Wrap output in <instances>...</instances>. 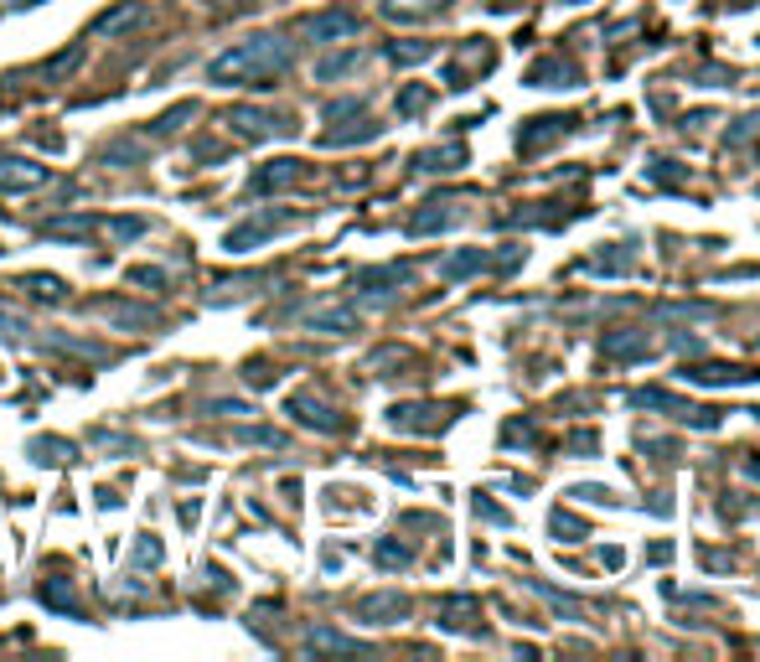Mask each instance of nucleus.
I'll list each match as a JSON object with an SVG mask.
<instances>
[{
    "label": "nucleus",
    "mask_w": 760,
    "mask_h": 662,
    "mask_svg": "<svg viewBox=\"0 0 760 662\" xmlns=\"http://www.w3.org/2000/svg\"><path fill=\"white\" fill-rule=\"evenodd\" d=\"M228 125L238 135H249V140H275V135H295V125L285 114H269V109H249V104H238L228 109Z\"/></svg>",
    "instance_id": "3"
},
{
    "label": "nucleus",
    "mask_w": 760,
    "mask_h": 662,
    "mask_svg": "<svg viewBox=\"0 0 760 662\" xmlns=\"http://www.w3.org/2000/svg\"><path fill=\"white\" fill-rule=\"evenodd\" d=\"M306 326L342 337V331H357V311H347V306H321V311H306Z\"/></svg>",
    "instance_id": "15"
},
{
    "label": "nucleus",
    "mask_w": 760,
    "mask_h": 662,
    "mask_svg": "<svg viewBox=\"0 0 760 662\" xmlns=\"http://www.w3.org/2000/svg\"><path fill=\"white\" fill-rule=\"evenodd\" d=\"M424 104H430V88H419V83H409L399 94V114H419Z\"/></svg>",
    "instance_id": "34"
},
{
    "label": "nucleus",
    "mask_w": 760,
    "mask_h": 662,
    "mask_svg": "<svg viewBox=\"0 0 760 662\" xmlns=\"http://www.w3.org/2000/svg\"><path fill=\"white\" fill-rule=\"evenodd\" d=\"M368 104L362 99H337V104H326V119H347V114H362Z\"/></svg>",
    "instance_id": "40"
},
{
    "label": "nucleus",
    "mask_w": 760,
    "mask_h": 662,
    "mask_svg": "<svg viewBox=\"0 0 760 662\" xmlns=\"http://www.w3.org/2000/svg\"><path fill=\"white\" fill-rule=\"evenodd\" d=\"M104 228L119 238V244H130V238H140V233H145V218H104Z\"/></svg>",
    "instance_id": "33"
},
{
    "label": "nucleus",
    "mask_w": 760,
    "mask_h": 662,
    "mask_svg": "<svg viewBox=\"0 0 760 662\" xmlns=\"http://www.w3.org/2000/svg\"><path fill=\"white\" fill-rule=\"evenodd\" d=\"M466 213H461V202H424V213H414L409 218V233L419 238V233H440V228H455Z\"/></svg>",
    "instance_id": "9"
},
{
    "label": "nucleus",
    "mask_w": 760,
    "mask_h": 662,
    "mask_svg": "<svg viewBox=\"0 0 760 662\" xmlns=\"http://www.w3.org/2000/svg\"><path fill=\"white\" fill-rule=\"evenodd\" d=\"M409 280H414L409 264H383V269H362L352 285H357V290H404Z\"/></svg>",
    "instance_id": "14"
},
{
    "label": "nucleus",
    "mask_w": 760,
    "mask_h": 662,
    "mask_svg": "<svg viewBox=\"0 0 760 662\" xmlns=\"http://www.w3.org/2000/svg\"><path fill=\"white\" fill-rule=\"evenodd\" d=\"M554 533H559V538L569 533V544H574V538H585V523H580V518H564V513H554Z\"/></svg>",
    "instance_id": "39"
},
{
    "label": "nucleus",
    "mask_w": 760,
    "mask_h": 662,
    "mask_svg": "<svg viewBox=\"0 0 760 662\" xmlns=\"http://www.w3.org/2000/svg\"><path fill=\"white\" fill-rule=\"evenodd\" d=\"M42 606H47V611H68V616H73V611H78L73 585H68V580H47V585H42Z\"/></svg>",
    "instance_id": "24"
},
{
    "label": "nucleus",
    "mask_w": 760,
    "mask_h": 662,
    "mask_svg": "<svg viewBox=\"0 0 760 662\" xmlns=\"http://www.w3.org/2000/svg\"><path fill=\"white\" fill-rule=\"evenodd\" d=\"M357 616L373 621V626H388V621L409 616V600L404 595H368V600H357Z\"/></svg>",
    "instance_id": "11"
},
{
    "label": "nucleus",
    "mask_w": 760,
    "mask_h": 662,
    "mask_svg": "<svg viewBox=\"0 0 760 662\" xmlns=\"http://www.w3.org/2000/svg\"><path fill=\"white\" fill-rule=\"evenodd\" d=\"M569 450H574V456H590V450H595V435H590V430L569 435Z\"/></svg>",
    "instance_id": "42"
},
{
    "label": "nucleus",
    "mask_w": 760,
    "mask_h": 662,
    "mask_svg": "<svg viewBox=\"0 0 760 662\" xmlns=\"http://www.w3.org/2000/svg\"><path fill=\"white\" fill-rule=\"evenodd\" d=\"M290 63H295V47L285 37H275V32H264V37H249V42H233L223 57H212L207 83H218V88L269 83V78H280Z\"/></svg>",
    "instance_id": "1"
},
{
    "label": "nucleus",
    "mask_w": 760,
    "mask_h": 662,
    "mask_svg": "<svg viewBox=\"0 0 760 662\" xmlns=\"http://www.w3.org/2000/svg\"><path fill=\"white\" fill-rule=\"evenodd\" d=\"M26 450H32V461H42V466H68V461L78 456L68 440H32Z\"/></svg>",
    "instance_id": "21"
},
{
    "label": "nucleus",
    "mask_w": 760,
    "mask_h": 662,
    "mask_svg": "<svg viewBox=\"0 0 760 662\" xmlns=\"http://www.w3.org/2000/svg\"><path fill=\"white\" fill-rule=\"evenodd\" d=\"M373 135H378V125H368V119H362L357 130H326L321 145H362V140H373Z\"/></svg>",
    "instance_id": "30"
},
{
    "label": "nucleus",
    "mask_w": 760,
    "mask_h": 662,
    "mask_svg": "<svg viewBox=\"0 0 760 662\" xmlns=\"http://www.w3.org/2000/svg\"><path fill=\"white\" fill-rule=\"evenodd\" d=\"M26 331H32V326H26L21 316H6V311H0V337H11V342H21V337H26Z\"/></svg>",
    "instance_id": "38"
},
{
    "label": "nucleus",
    "mask_w": 760,
    "mask_h": 662,
    "mask_svg": "<svg viewBox=\"0 0 760 662\" xmlns=\"http://www.w3.org/2000/svg\"><path fill=\"white\" fill-rule=\"evenodd\" d=\"M476 513H481L486 523H507V513H502V507H492V502H481V497H476Z\"/></svg>",
    "instance_id": "44"
},
{
    "label": "nucleus",
    "mask_w": 760,
    "mask_h": 662,
    "mask_svg": "<svg viewBox=\"0 0 760 662\" xmlns=\"http://www.w3.org/2000/svg\"><path fill=\"white\" fill-rule=\"evenodd\" d=\"M481 269H492V254L486 249H461V254H450L440 264V275L445 280H466V275H481Z\"/></svg>",
    "instance_id": "16"
},
{
    "label": "nucleus",
    "mask_w": 760,
    "mask_h": 662,
    "mask_svg": "<svg viewBox=\"0 0 760 662\" xmlns=\"http://www.w3.org/2000/svg\"><path fill=\"white\" fill-rule=\"evenodd\" d=\"M285 228H290V218H285V213H259V218H243L238 228H228L223 249H228V254H249V249L269 244V238H275V233H285Z\"/></svg>",
    "instance_id": "2"
},
{
    "label": "nucleus",
    "mask_w": 760,
    "mask_h": 662,
    "mask_svg": "<svg viewBox=\"0 0 760 662\" xmlns=\"http://www.w3.org/2000/svg\"><path fill=\"white\" fill-rule=\"evenodd\" d=\"M673 347H678V352H704V342H698V337H683V331L673 337Z\"/></svg>",
    "instance_id": "46"
},
{
    "label": "nucleus",
    "mask_w": 760,
    "mask_h": 662,
    "mask_svg": "<svg viewBox=\"0 0 760 662\" xmlns=\"http://www.w3.org/2000/svg\"><path fill=\"white\" fill-rule=\"evenodd\" d=\"M306 647H326V652H362L352 637H342V631H326V626H311Z\"/></svg>",
    "instance_id": "26"
},
{
    "label": "nucleus",
    "mask_w": 760,
    "mask_h": 662,
    "mask_svg": "<svg viewBox=\"0 0 760 662\" xmlns=\"http://www.w3.org/2000/svg\"><path fill=\"white\" fill-rule=\"evenodd\" d=\"M94 228H99V218H47L42 223L47 238H88Z\"/></svg>",
    "instance_id": "22"
},
{
    "label": "nucleus",
    "mask_w": 760,
    "mask_h": 662,
    "mask_svg": "<svg viewBox=\"0 0 760 662\" xmlns=\"http://www.w3.org/2000/svg\"><path fill=\"white\" fill-rule=\"evenodd\" d=\"M212 409H218V414H254L249 404H238V399H212Z\"/></svg>",
    "instance_id": "45"
},
{
    "label": "nucleus",
    "mask_w": 760,
    "mask_h": 662,
    "mask_svg": "<svg viewBox=\"0 0 760 662\" xmlns=\"http://www.w3.org/2000/svg\"><path fill=\"white\" fill-rule=\"evenodd\" d=\"M683 378H688V383L714 388V383H750L755 373H745V368H683Z\"/></svg>",
    "instance_id": "20"
},
{
    "label": "nucleus",
    "mask_w": 760,
    "mask_h": 662,
    "mask_svg": "<svg viewBox=\"0 0 760 662\" xmlns=\"http://www.w3.org/2000/svg\"><path fill=\"white\" fill-rule=\"evenodd\" d=\"M357 63H362V52H342V57H326V63L316 68V78H321V83H331V78H347V73H352Z\"/></svg>",
    "instance_id": "28"
},
{
    "label": "nucleus",
    "mask_w": 760,
    "mask_h": 662,
    "mask_svg": "<svg viewBox=\"0 0 760 662\" xmlns=\"http://www.w3.org/2000/svg\"><path fill=\"white\" fill-rule=\"evenodd\" d=\"M626 264H631V259H621V254H595V259H590L595 275H621Z\"/></svg>",
    "instance_id": "35"
},
{
    "label": "nucleus",
    "mask_w": 760,
    "mask_h": 662,
    "mask_svg": "<svg viewBox=\"0 0 760 662\" xmlns=\"http://www.w3.org/2000/svg\"><path fill=\"white\" fill-rule=\"evenodd\" d=\"M130 564H135V569H150V564H161V544H156V538H150V533H140V544L130 549Z\"/></svg>",
    "instance_id": "31"
},
{
    "label": "nucleus",
    "mask_w": 760,
    "mask_h": 662,
    "mask_svg": "<svg viewBox=\"0 0 760 662\" xmlns=\"http://www.w3.org/2000/svg\"><path fill=\"white\" fill-rule=\"evenodd\" d=\"M130 285H166L161 269H130Z\"/></svg>",
    "instance_id": "41"
},
{
    "label": "nucleus",
    "mask_w": 760,
    "mask_h": 662,
    "mask_svg": "<svg viewBox=\"0 0 760 662\" xmlns=\"http://www.w3.org/2000/svg\"><path fill=\"white\" fill-rule=\"evenodd\" d=\"M569 125H574V119H564V114H543V119H533V125L518 135V150H523V156H538V150L549 140H559Z\"/></svg>",
    "instance_id": "10"
},
{
    "label": "nucleus",
    "mask_w": 760,
    "mask_h": 662,
    "mask_svg": "<svg viewBox=\"0 0 760 662\" xmlns=\"http://www.w3.org/2000/svg\"><path fill=\"white\" fill-rule=\"evenodd\" d=\"M104 316L114 326H161V311H150V306H130V300H109Z\"/></svg>",
    "instance_id": "19"
},
{
    "label": "nucleus",
    "mask_w": 760,
    "mask_h": 662,
    "mask_svg": "<svg viewBox=\"0 0 760 662\" xmlns=\"http://www.w3.org/2000/svg\"><path fill=\"white\" fill-rule=\"evenodd\" d=\"M47 166H37V161H26V156H0V192H32V187H42L47 182Z\"/></svg>",
    "instance_id": "5"
},
{
    "label": "nucleus",
    "mask_w": 760,
    "mask_h": 662,
    "mask_svg": "<svg viewBox=\"0 0 760 662\" xmlns=\"http://www.w3.org/2000/svg\"><path fill=\"white\" fill-rule=\"evenodd\" d=\"M140 21H145V6H130V0H125V6H114L109 16H99V21H94V37L130 32V26H140Z\"/></svg>",
    "instance_id": "18"
},
{
    "label": "nucleus",
    "mask_w": 760,
    "mask_h": 662,
    "mask_svg": "<svg viewBox=\"0 0 760 662\" xmlns=\"http://www.w3.org/2000/svg\"><path fill=\"white\" fill-rule=\"evenodd\" d=\"M569 497H580V502H611V492H605V487H574Z\"/></svg>",
    "instance_id": "43"
},
{
    "label": "nucleus",
    "mask_w": 760,
    "mask_h": 662,
    "mask_svg": "<svg viewBox=\"0 0 760 662\" xmlns=\"http://www.w3.org/2000/svg\"><path fill=\"white\" fill-rule=\"evenodd\" d=\"M755 135H760V114L740 119V130H729V145H745V140H755Z\"/></svg>",
    "instance_id": "37"
},
{
    "label": "nucleus",
    "mask_w": 760,
    "mask_h": 662,
    "mask_svg": "<svg viewBox=\"0 0 760 662\" xmlns=\"http://www.w3.org/2000/svg\"><path fill=\"white\" fill-rule=\"evenodd\" d=\"M300 182V161H264L254 176H249V197H269V192H285Z\"/></svg>",
    "instance_id": "6"
},
{
    "label": "nucleus",
    "mask_w": 760,
    "mask_h": 662,
    "mask_svg": "<svg viewBox=\"0 0 760 662\" xmlns=\"http://www.w3.org/2000/svg\"><path fill=\"white\" fill-rule=\"evenodd\" d=\"M238 440H249V445H269V450H280V445H285V435H275V430H238Z\"/></svg>",
    "instance_id": "36"
},
{
    "label": "nucleus",
    "mask_w": 760,
    "mask_h": 662,
    "mask_svg": "<svg viewBox=\"0 0 760 662\" xmlns=\"http://www.w3.org/2000/svg\"><path fill=\"white\" fill-rule=\"evenodd\" d=\"M300 37L316 42V47L347 42V37H357V16H352V11H321V16H311L306 26H300Z\"/></svg>",
    "instance_id": "4"
},
{
    "label": "nucleus",
    "mask_w": 760,
    "mask_h": 662,
    "mask_svg": "<svg viewBox=\"0 0 760 662\" xmlns=\"http://www.w3.org/2000/svg\"><path fill=\"white\" fill-rule=\"evenodd\" d=\"M543 600H549V606L559 611V616H569V621H585V606H580V600H569V595H559V590H549V585H533Z\"/></svg>",
    "instance_id": "29"
},
{
    "label": "nucleus",
    "mask_w": 760,
    "mask_h": 662,
    "mask_svg": "<svg viewBox=\"0 0 760 662\" xmlns=\"http://www.w3.org/2000/svg\"><path fill=\"white\" fill-rule=\"evenodd\" d=\"M388 425L393 430H440L445 414L430 404H399V409H388Z\"/></svg>",
    "instance_id": "12"
},
{
    "label": "nucleus",
    "mask_w": 760,
    "mask_h": 662,
    "mask_svg": "<svg viewBox=\"0 0 760 662\" xmlns=\"http://www.w3.org/2000/svg\"><path fill=\"white\" fill-rule=\"evenodd\" d=\"M388 57H393V63H424V57H435V42H393L388 47Z\"/></svg>",
    "instance_id": "27"
},
{
    "label": "nucleus",
    "mask_w": 760,
    "mask_h": 662,
    "mask_svg": "<svg viewBox=\"0 0 760 662\" xmlns=\"http://www.w3.org/2000/svg\"><path fill=\"white\" fill-rule=\"evenodd\" d=\"M528 83L533 88H574V83H580V68L564 63V57H543V63L528 73Z\"/></svg>",
    "instance_id": "13"
},
{
    "label": "nucleus",
    "mask_w": 760,
    "mask_h": 662,
    "mask_svg": "<svg viewBox=\"0 0 760 662\" xmlns=\"http://www.w3.org/2000/svg\"><path fill=\"white\" fill-rule=\"evenodd\" d=\"M21 290H32L37 300H68V285L57 275H21Z\"/></svg>",
    "instance_id": "25"
},
{
    "label": "nucleus",
    "mask_w": 760,
    "mask_h": 662,
    "mask_svg": "<svg viewBox=\"0 0 760 662\" xmlns=\"http://www.w3.org/2000/svg\"><path fill=\"white\" fill-rule=\"evenodd\" d=\"M445 0H383V16H393V21H414V16H430V11H440Z\"/></svg>",
    "instance_id": "23"
},
{
    "label": "nucleus",
    "mask_w": 760,
    "mask_h": 662,
    "mask_svg": "<svg viewBox=\"0 0 760 662\" xmlns=\"http://www.w3.org/2000/svg\"><path fill=\"white\" fill-rule=\"evenodd\" d=\"M600 352L611 357V363H636V357L652 352V342H647V331H605Z\"/></svg>",
    "instance_id": "8"
},
{
    "label": "nucleus",
    "mask_w": 760,
    "mask_h": 662,
    "mask_svg": "<svg viewBox=\"0 0 760 662\" xmlns=\"http://www.w3.org/2000/svg\"><path fill=\"white\" fill-rule=\"evenodd\" d=\"M285 409L300 419V425H311V430H321V435H337V430H342V419L331 414L316 394H290V404H285Z\"/></svg>",
    "instance_id": "7"
},
{
    "label": "nucleus",
    "mask_w": 760,
    "mask_h": 662,
    "mask_svg": "<svg viewBox=\"0 0 760 662\" xmlns=\"http://www.w3.org/2000/svg\"><path fill=\"white\" fill-rule=\"evenodd\" d=\"M466 166V145H440V150H424V156H414V171L435 176V171H455Z\"/></svg>",
    "instance_id": "17"
},
{
    "label": "nucleus",
    "mask_w": 760,
    "mask_h": 662,
    "mask_svg": "<svg viewBox=\"0 0 760 662\" xmlns=\"http://www.w3.org/2000/svg\"><path fill=\"white\" fill-rule=\"evenodd\" d=\"M414 554H409V544H393V538H383V544H378V564L383 569H404Z\"/></svg>",
    "instance_id": "32"
}]
</instances>
